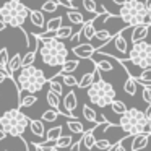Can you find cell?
<instances>
[{"instance_id":"1","label":"cell","mask_w":151,"mask_h":151,"mask_svg":"<svg viewBox=\"0 0 151 151\" xmlns=\"http://www.w3.org/2000/svg\"><path fill=\"white\" fill-rule=\"evenodd\" d=\"M20 70H21L20 75L17 76V86L20 89V96L23 93H29V94L39 93L44 88V85L47 83V80H49V78H46L42 70L34 65L21 67Z\"/></svg>"},{"instance_id":"2","label":"cell","mask_w":151,"mask_h":151,"mask_svg":"<svg viewBox=\"0 0 151 151\" xmlns=\"http://www.w3.org/2000/svg\"><path fill=\"white\" fill-rule=\"evenodd\" d=\"M42 46H39V55L44 65L47 67H62V63L68 59V49L63 44L62 39H47L41 41Z\"/></svg>"},{"instance_id":"3","label":"cell","mask_w":151,"mask_h":151,"mask_svg":"<svg viewBox=\"0 0 151 151\" xmlns=\"http://www.w3.org/2000/svg\"><path fill=\"white\" fill-rule=\"evenodd\" d=\"M119 127L125 132V135H137V133H151V122L145 117V112L138 107H130L120 115Z\"/></svg>"},{"instance_id":"4","label":"cell","mask_w":151,"mask_h":151,"mask_svg":"<svg viewBox=\"0 0 151 151\" xmlns=\"http://www.w3.org/2000/svg\"><path fill=\"white\" fill-rule=\"evenodd\" d=\"M119 18L127 26H137L141 23L151 26V13L145 8L141 0H127L124 5H120Z\"/></svg>"},{"instance_id":"5","label":"cell","mask_w":151,"mask_h":151,"mask_svg":"<svg viewBox=\"0 0 151 151\" xmlns=\"http://www.w3.org/2000/svg\"><path fill=\"white\" fill-rule=\"evenodd\" d=\"M29 13L31 10L21 0H7L0 7V20L12 28H23Z\"/></svg>"},{"instance_id":"6","label":"cell","mask_w":151,"mask_h":151,"mask_svg":"<svg viewBox=\"0 0 151 151\" xmlns=\"http://www.w3.org/2000/svg\"><path fill=\"white\" fill-rule=\"evenodd\" d=\"M29 120L31 119L28 117V115H24L23 112H21V109L17 107V109L7 111L2 117H0V127H2V130L7 135L20 138L21 135L26 132L28 125H29Z\"/></svg>"},{"instance_id":"7","label":"cell","mask_w":151,"mask_h":151,"mask_svg":"<svg viewBox=\"0 0 151 151\" xmlns=\"http://www.w3.org/2000/svg\"><path fill=\"white\" fill-rule=\"evenodd\" d=\"M86 89H88V91H86L88 99L93 104L98 106V107L111 106V102L115 99V88L109 81L102 80V76H99L98 80H94L93 85Z\"/></svg>"},{"instance_id":"8","label":"cell","mask_w":151,"mask_h":151,"mask_svg":"<svg viewBox=\"0 0 151 151\" xmlns=\"http://www.w3.org/2000/svg\"><path fill=\"white\" fill-rule=\"evenodd\" d=\"M128 60L132 65L141 70L151 68V44L146 41H140V42L133 44L132 49L128 50Z\"/></svg>"},{"instance_id":"9","label":"cell","mask_w":151,"mask_h":151,"mask_svg":"<svg viewBox=\"0 0 151 151\" xmlns=\"http://www.w3.org/2000/svg\"><path fill=\"white\" fill-rule=\"evenodd\" d=\"M72 52L75 54L78 59L89 60V59L93 57V54L96 52V47L93 46L91 42H83V44H76V46H73Z\"/></svg>"},{"instance_id":"10","label":"cell","mask_w":151,"mask_h":151,"mask_svg":"<svg viewBox=\"0 0 151 151\" xmlns=\"http://www.w3.org/2000/svg\"><path fill=\"white\" fill-rule=\"evenodd\" d=\"M76 106H78V98H76V93L75 91H68L65 96H63V99H62V107L65 109L67 114H68L72 119H75L73 111L76 109Z\"/></svg>"},{"instance_id":"11","label":"cell","mask_w":151,"mask_h":151,"mask_svg":"<svg viewBox=\"0 0 151 151\" xmlns=\"http://www.w3.org/2000/svg\"><path fill=\"white\" fill-rule=\"evenodd\" d=\"M150 33V26L145 23L137 24V26H132V36H130V42L132 44H137L140 41H145Z\"/></svg>"},{"instance_id":"12","label":"cell","mask_w":151,"mask_h":151,"mask_svg":"<svg viewBox=\"0 0 151 151\" xmlns=\"http://www.w3.org/2000/svg\"><path fill=\"white\" fill-rule=\"evenodd\" d=\"M151 133H137V135H132L130 140H132V151H141L148 146V141H150Z\"/></svg>"},{"instance_id":"13","label":"cell","mask_w":151,"mask_h":151,"mask_svg":"<svg viewBox=\"0 0 151 151\" xmlns=\"http://www.w3.org/2000/svg\"><path fill=\"white\" fill-rule=\"evenodd\" d=\"M29 130L33 135L39 137L41 140L46 138V127H44V120H41V119H31L29 120Z\"/></svg>"},{"instance_id":"14","label":"cell","mask_w":151,"mask_h":151,"mask_svg":"<svg viewBox=\"0 0 151 151\" xmlns=\"http://www.w3.org/2000/svg\"><path fill=\"white\" fill-rule=\"evenodd\" d=\"M94 34H96V26H94V18H93V20H88V21L83 23V26H81V37H85L86 42H89V41H93Z\"/></svg>"},{"instance_id":"15","label":"cell","mask_w":151,"mask_h":151,"mask_svg":"<svg viewBox=\"0 0 151 151\" xmlns=\"http://www.w3.org/2000/svg\"><path fill=\"white\" fill-rule=\"evenodd\" d=\"M21 59H23V57L20 55V54L18 52H15V55L12 57L10 60H8V67H7V73L10 76H13L15 73L18 72V70L21 68Z\"/></svg>"},{"instance_id":"16","label":"cell","mask_w":151,"mask_h":151,"mask_svg":"<svg viewBox=\"0 0 151 151\" xmlns=\"http://www.w3.org/2000/svg\"><path fill=\"white\" fill-rule=\"evenodd\" d=\"M94 143H96V135H94V130H93V128L81 135V145L86 150H93V148H94Z\"/></svg>"},{"instance_id":"17","label":"cell","mask_w":151,"mask_h":151,"mask_svg":"<svg viewBox=\"0 0 151 151\" xmlns=\"http://www.w3.org/2000/svg\"><path fill=\"white\" fill-rule=\"evenodd\" d=\"M29 20H31V23H33L36 28H44V24H46V20H44V13H42L41 10H31Z\"/></svg>"},{"instance_id":"18","label":"cell","mask_w":151,"mask_h":151,"mask_svg":"<svg viewBox=\"0 0 151 151\" xmlns=\"http://www.w3.org/2000/svg\"><path fill=\"white\" fill-rule=\"evenodd\" d=\"M67 128H68L72 133H75V135H83L86 132L81 122L75 120V119H68V120H67Z\"/></svg>"},{"instance_id":"19","label":"cell","mask_w":151,"mask_h":151,"mask_svg":"<svg viewBox=\"0 0 151 151\" xmlns=\"http://www.w3.org/2000/svg\"><path fill=\"white\" fill-rule=\"evenodd\" d=\"M124 91L127 93V94H130V96H135L137 94V91H138V83H137V80L133 78V76H128L127 80H125V83H124Z\"/></svg>"},{"instance_id":"20","label":"cell","mask_w":151,"mask_h":151,"mask_svg":"<svg viewBox=\"0 0 151 151\" xmlns=\"http://www.w3.org/2000/svg\"><path fill=\"white\" fill-rule=\"evenodd\" d=\"M93 81H94V70L85 73V75L78 80V88L80 89H86V88H89V86L93 85Z\"/></svg>"},{"instance_id":"21","label":"cell","mask_w":151,"mask_h":151,"mask_svg":"<svg viewBox=\"0 0 151 151\" xmlns=\"http://www.w3.org/2000/svg\"><path fill=\"white\" fill-rule=\"evenodd\" d=\"M62 130L63 127L62 125H57V127H52L46 132V140L47 141H57L60 137H62Z\"/></svg>"},{"instance_id":"22","label":"cell","mask_w":151,"mask_h":151,"mask_svg":"<svg viewBox=\"0 0 151 151\" xmlns=\"http://www.w3.org/2000/svg\"><path fill=\"white\" fill-rule=\"evenodd\" d=\"M37 102V96L36 94H29L28 93L26 96H21L20 98V104H18V109H23V107H31L33 104Z\"/></svg>"},{"instance_id":"23","label":"cell","mask_w":151,"mask_h":151,"mask_svg":"<svg viewBox=\"0 0 151 151\" xmlns=\"http://www.w3.org/2000/svg\"><path fill=\"white\" fill-rule=\"evenodd\" d=\"M78 67H80V62L76 59L75 60H68V59H67L65 62L62 63V67H60V73H73Z\"/></svg>"},{"instance_id":"24","label":"cell","mask_w":151,"mask_h":151,"mask_svg":"<svg viewBox=\"0 0 151 151\" xmlns=\"http://www.w3.org/2000/svg\"><path fill=\"white\" fill-rule=\"evenodd\" d=\"M67 18H68V21L72 24H83L85 23V18H83V15L78 12V8H76V10H68Z\"/></svg>"},{"instance_id":"25","label":"cell","mask_w":151,"mask_h":151,"mask_svg":"<svg viewBox=\"0 0 151 151\" xmlns=\"http://www.w3.org/2000/svg\"><path fill=\"white\" fill-rule=\"evenodd\" d=\"M138 85H151V68H145L140 75L133 76Z\"/></svg>"},{"instance_id":"26","label":"cell","mask_w":151,"mask_h":151,"mask_svg":"<svg viewBox=\"0 0 151 151\" xmlns=\"http://www.w3.org/2000/svg\"><path fill=\"white\" fill-rule=\"evenodd\" d=\"M59 76L62 78L63 85L68 86V88H75V86H78V78L73 76L72 73H59Z\"/></svg>"},{"instance_id":"27","label":"cell","mask_w":151,"mask_h":151,"mask_svg":"<svg viewBox=\"0 0 151 151\" xmlns=\"http://www.w3.org/2000/svg\"><path fill=\"white\" fill-rule=\"evenodd\" d=\"M83 117H85L88 122H91V124H96V120H98V114H96V111L91 107V106H88V104L83 106Z\"/></svg>"},{"instance_id":"28","label":"cell","mask_w":151,"mask_h":151,"mask_svg":"<svg viewBox=\"0 0 151 151\" xmlns=\"http://www.w3.org/2000/svg\"><path fill=\"white\" fill-rule=\"evenodd\" d=\"M73 34L72 26H60L59 29H55V37L57 39H70Z\"/></svg>"},{"instance_id":"29","label":"cell","mask_w":151,"mask_h":151,"mask_svg":"<svg viewBox=\"0 0 151 151\" xmlns=\"http://www.w3.org/2000/svg\"><path fill=\"white\" fill-rule=\"evenodd\" d=\"M60 115H62V114H60L59 111H55V109L50 107L49 111H44V112H42V115H41V120H44V122H54V120H57Z\"/></svg>"},{"instance_id":"30","label":"cell","mask_w":151,"mask_h":151,"mask_svg":"<svg viewBox=\"0 0 151 151\" xmlns=\"http://www.w3.org/2000/svg\"><path fill=\"white\" fill-rule=\"evenodd\" d=\"M111 109H112V112L114 114H117V115H122L125 111H127V104L125 102H122V101H119V99H114V101L111 102Z\"/></svg>"},{"instance_id":"31","label":"cell","mask_w":151,"mask_h":151,"mask_svg":"<svg viewBox=\"0 0 151 151\" xmlns=\"http://www.w3.org/2000/svg\"><path fill=\"white\" fill-rule=\"evenodd\" d=\"M59 2H55V0H46L42 4V7H41V12L42 13H54V12L59 8Z\"/></svg>"},{"instance_id":"32","label":"cell","mask_w":151,"mask_h":151,"mask_svg":"<svg viewBox=\"0 0 151 151\" xmlns=\"http://www.w3.org/2000/svg\"><path fill=\"white\" fill-rule=\"evenodd\" d=\"M72 143H73V138L70 137V135H62V137L55 141V148H59V150L70 148V146H72Z\"/></svg>"},{"instance_id":"33","label":"cell","mask_w":151,"mask_h":151,"mask_svg":"<svg viewBox=\"0 0 151 151\" xmlns=\"http://www.w3.org/2000/svg\"><path fill=\"white\" fill-rule=\"evenodd\" d=\"M47 83H49L50 91H54L55 94H59V96H63V86H62L60 81H57V80L54 78V80H47Z\"/></svg>"},{"instance_id":"34","label":"cell","mask_w":151,"mask_h":151,"mask_svg":"<svg viewBox=\"0 0 151 151\" xmlns=\"http://www.w3.org/2000/svg\"><path fill=\"white\" fill-rule=\"evenodd\" d=\"M62 21H63V18L62 17H55V18H52V20H49L46 23V29H49V31H55V29H59L60 26H62Z\"/></svg>"},{"instance_id":"35","label":"cell","mask_w":151,"mask_h":151,"mask_svg":"<svg viewBox=\"0 0 151 151\" xmlns=\"http://www.w3.org/2000/svg\"><path fill=\"white\" fill-rule=\"evenodd\" d=\"M112 141L111 140H106V138H102V140H96L94 143V148H98L99 151H111L112 150Z\"/></svg>"},{"instance_id":"36","label":"cell","mask_w":151,"mask_h":151,"mask_svg":"<svg viewBox=\"0 0 151 151\" xmlns=\"http://www.w3.org/2000/svg\"><path fill=\"white\" fill-rule=\"evenodd\" d=\"M8 60H10V57H8V49L7 47H2V49H0V68L5 70V72H7V67H8Z\"/></svg>"},{"instance_id":"37","label":"cell","mask_w":151,"mask_h":151,"mask_svg":"<svg viewBox=\"0 0 151 151\" xmlns=\"http://www.w3.org/2000/svg\"><path fill=\"white\" fill-rule=\"evenodd\" d=\"M83 8H85L86 12H89V13H93V15H99L98 13V5H96L94 0H83Z\"/></svg>"},{"instance_id":"38","label":"cell","mask_w":151,"mask_h":151,"mask_svg":"<svg viewBox=\"0 0 151 151\" xmlns=\"http://www.w3.org/2000/svg\"><path fill=\"white\" fill-rule=\"evenodd\" d=\"M143 86V91H141V96H143V101L146 104H151V86L150 85H141Z\"/></svg>"},{"instance_id":"39","label":"cell","mask_w":151,"mask_h":151,"mask_svg":"<svg viewBox=\"0 0 151 151\" xmlns=\"http://www.w3.org/2000/svg\"><path fill=\"white\" fill-rule=\"evenodd\" d=\"M125 140H120V141H119V143L117 145H115V146H114V150H112V151H127V150H125Z\"/></svg>"},{"instance_id":"40","label":"cell","mask_w":151,"mask_h":151,"mask_svg":"<svg viewBox=\"0 0 151 151\" xmlns=\"http://www.w3.org/2000/svg\"><path fill=\"white\" fill-rule=\"evenodd\" d=\"M80 37H81V29H80L78 33L72 34V37H70V41H72V42H78V41H80Z\"/></svg>"},{"instance_id":"41","label":"cell","mask_w":151,"mask_h":151,"mask_svg":"<svg viewBox=\"0 0 151 151\" xmlns=\"http://www.w3.org/2000/svg\"><path fill=\"white\" fill-rule=\"evenodd\" d=\"M143 112H145V117L148 119V122H151V104H148V107Z\"/></svg>"},{"instance_id":"42","label":"cell","mask_w":151,"mask_h":151,"mask_svg":"<svg viewBox=\"0 0 151 151\" xmlns=\"http://www.w3.org/2000/svg\"><path fill=\"white\" fill-rule=\"evenodd\" d=\"M7 78H8V73L5 72V70H2V68H0V85H2V83H4Z\"/></svg>"},{"instance_id":"43","label":"cell","mask_w":151,"mask_h":151,"mask_svg":"<svg viewBox=\"0 0 151 151\" xmlns=\"http://www.w3.org/2000/svg\"><path fill=\"white\" fill-rule=\"evenodd\" d=\"M143 4H145V8H146V10L151 13V0H145Z\"/></svg>"},{"instance_id":"44","label":"cell","mask_w":151,"mask_h":151,"mask_svg":"<svg viewBox=\"0 0 151 151\" xmlns=\"http://www.w3.org/2000/svg\"><path fill=\"white\" fill-rule=\"evenodd\" d=\"M112 2H114L115 5H124L125 2H127V0H112Z\"/></svg>"},{"instance_id":"45","label":"cell","mask_w":151,"mask_h":151,"mask_svg":"<svg viewBox=\"0 0 151 151\" xmlns=\"http://www.w3.org/2000/svg\"><path fill=\"white\" fill-rule=\"evenodd\" d=\"M5 28H7V24H5V23H4V21L0 20V33H2V31H4V29H5Z\"/></svg>"},{"instance_id":"46","label":"cell","mask_w":151,"mask_h":151,"mask_svg":"<svg viewBox=\"0 0 151 151\" xmlns=\"http://www.w3.org/2000/svg\"><path fill=\"white\" fill-rule=\"evenodd\" d=\"M63 2H65L67 5H72V7H75V5H73V2H75V0H63Z\"/></svg>"},{"instance_id":"47","label":"cell","mask_w":151,"mask_h":151,"mask_svg":"<svg viewBox=\"0 0 151 151\" xmlns=\"http://www.w3.org/2000/svg\"><path fill=\"white\" fill-rule=\"evenodd\" d=\"M37 148H39V146H37ZM39 151H41V150H39ZM46 151H62V150H59V148L54 146V148H49V150H46Z\"/></svg>"},{"instance_id":"48","label":"cell","mask_w":151,"mask_h":151,"mask_svg":"<svg viewBox=\"0 0 151 151\" xmlns=\"http://www.w3.org/2000/svg\"><path fill=\"white\" fill-rule=\"evenodd\" d=\"M33 146H34V151H39V148H37V145H36V143H33Z\"/></svg>"}]
</instances>
